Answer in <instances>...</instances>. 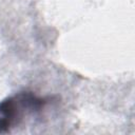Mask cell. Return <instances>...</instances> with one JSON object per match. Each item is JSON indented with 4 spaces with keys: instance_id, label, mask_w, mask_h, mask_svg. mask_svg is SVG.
<instances>
[{
    "instance_id": "cell-1",
    "label": "cell",
    "mask_w": 135,
    "mask_h": 135,
    "mask_svg": "<svg viewBox=\"0 0 135 135\" xmlns=\"http://www.w3.org/2000/svg\"><path fill=\"white\" fill-rule=\"evenodd\" d=\"M52 98L38 97L32 92H19L0 102V134L8 132L18 124L24 114L38 112Z\"/></svg>"
}]
</instances>
